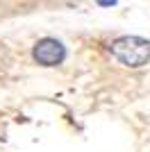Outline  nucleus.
Segmentation results:
<instances>
[{
  "label": "nucleus",
  "instance_id": "2",
  "mask_svg": "<svg viewBox=\"0 0 150 152\" xmlns=\"http://www.w3.org/2000/svg\"><path fill=\"white\" fill-rule=\"evenodd\" d=\"M32 57L37 59L41 66H57L62 64L66 57V48H64L57 39H41L34 50H32Z\"/></svg>",
  "mask_w": 150,
  "mask_h": 152
},
{
  "label": "nucleus",
  "instance_id": "1",
  "mask_svg": "<svg viewBox=\"0 0 150 152\" xmlns=\"http://www.w3.org/2000/svg\"><path fill=\"white\" fill-rule=\"evenodd\" d=\"M112 55L125 66L139 68L150 59V41L141 37H118L112 41Z\"/></svg>",
  "mask_w": 150,
  "mask_h": 152
}]
</instances>
